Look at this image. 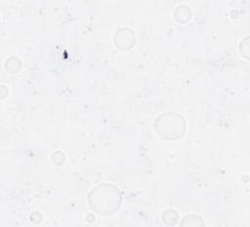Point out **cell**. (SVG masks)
I'll return each instance as SVG.
<instances>
[{
	"label": "cell",
	"mask_w": 250,
	"mask_h": 227,
	"mask_svg": "<svg viewBox=\"0 0 250 227\" xmlns=\"http://www.w3.org/2000/svg\"><path fill=\"white\" fill-rule=\"evenodd\" d=\"M89 204L93 210L108 216L118 210L121 204L119 191L112 185H99L89 195Z\"/></svg>",
	"instance_id": "obj_1"
},
{
	"label": "cell",
	"mask_w": 250,
	"mask_h": 227,
	"mask_svg": "<svg viewBox=\"0 0 250 227\" xmlns=\"http://www.w3.org/2000/svg\"><path fill=\"white\" fill-rule=\"evenodd\" d=\"M155 131L165 139H178L185 133L186 123L177 113H165L155 119Z\"/></svg>",
	"instance_id": "obj_2"
}]
</instances>
